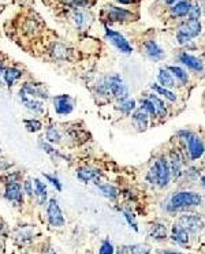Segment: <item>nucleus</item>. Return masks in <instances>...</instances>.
Returning a JSON list of instances; mask_svg holds the SVG:
<instances>
[{
	"mask_svg": "<svg viewBox=\"0 0 205 254\" xmlns=\"http://www.w3.org/2000/svg\"><path fill=\"white\" fill-rule=\"evenodd\" d=\"M158 81L159 84L161 85L163 88H173L175 85V81H174V75L170 73L168 69H160L159 70L158 74Z\"/></svg>",
	"mask_w": 205,
	"mask_h": 254,
	"instance_id": "4be33fe9",
	"label": "nucleus"
},
{
	"mask_svg": "<svg viewBox=\"0 0 205 254\" xmlns=\"http://www.w3.org/2000/svg\"><path fill=\"white\" fill-rule=\"evenodd\" d=\"M125 217H126L127 223L130 224V227H133V228H134L135 231H137V230H138V228H137V224H135L134 219H133V217H132V215H130V213H129V212H125Z\"/></svg>",
	"mask_w": 205,
	"mask_h": 254,
	"instance_id": "79ce46f5",
	"label": "nucleus"
},
{
	"mask_svg": "<svg viewBox=\"0 0 205 254\" xmlns=\"http://www.w3.org/2000/svg\"><path fill=\"white\" fill-rule=\"evenodd\" d=\"M134 14L123 7H118V6H108L107 7V19L110 22H126L133 19Z\"/></svg>",
	"mask_w": 205,
	"mask_h": 254,
	"instance_id": "9d476101",
	"label": "nucleus"
},
{
	"mask_svg": "<svg viewBox=\"0 0 205 254\" xmlns=\"http://www.w3.org/2000/svg\"><path fill=\"white\" fill-rule=\"evenodd\" d=\"M141 108L150 116L156 115V109H155V105L153 103L149 100V99H141Z\"/></svg>",
	"mask_w": 205,
	"mask_h": 254,
	"instance_id": "72a5a7b5",
	"label": "nucleus"
},
{
	"mask_svg": "<svg viewBox=\"0 0 205 254\" xmlns=\"http://www.w3.org/2000/svg\"><path fill=\"white\" fill-rule=\"evenodd\" d=\"M54 109L58 115H70L74 111V101L69 94H59L54 97Z\"/></svg>",
	"mask_w": 205,
	"mask_h": 254,
	"instance_id": "0eeeda50",
	"label": "nucleus"
},
{
	"mask_svg": "<svg viewBox=\"0 0 205 254\" xmlns=\"http://www.w3.org/2000/svg\"><path fill=\"white\" fill-rule=\"evenodd\" d=\"M170 70V73L173 74L174 77L178 78L179 81H181L182 84H188V81H189V75H188V73L185 71L181 67H178V66H170L168 67Z\"/></svg>",
	"mask_w": 205,
	"mask_h": 254,
	"instance_id": "c85d7f7f",
	"label": "nucleus"
},
{
	"mask_svg": "<svg viewBox=\"0 0 205 254\" xmlns=\"http://www.w3.org/2000/svg\"><path fill=\"white\" fill-rule=\"evenodd\" d=\"M178 1H181V0H166V4H168V6H173V4L178 3Z\"/></svg>",
	"mask_w": 205,
	"mask_h": 254,
	"instance_id": "49530a36",
	"label": "nucleus"
},
{
	"mask_svg": "<svg viewBox=\"0 0 205 254\" xmlns=\"http://www.w3.org/2000/svg\"><path fill=\"white\" fill-rule=\"evenodd\" d=\"M201 183H203V186H204V189H205V175L201 178Z\"/></svg>",
	"mask_w": 205,
	"mask_h": 254,
	"instance_id": "8fccbe9b",
	"label": "nucleus"
},
{
	"mask_svg": "<svg viewBox=\"0 0 205 254\" xmlns=\"http://www.w3.org/2000/svg\"><path fill=\"white\" fill-rule=\"evenodd\" d=\"M182 157L178 152H173L171 153V162L170 164V169H171V177L178 178L182 172Z\"/></svg>",
	"mask_w": 205,
	"mask_h": 254,
	"instance_id": "412c9836",
	"label": "nucleus"
},
{
	"mask_svg": "<svg viewBox=\"0 0 205 254\" xmlns=\"http://www.w3.org/2000/svg\"><path fill=\"white\" fill-rule=\"evenodd\" d=\"M21 90H24L28 96H30L33 99H39V100H48L49 99V94L44 89V86H41L40 84H25Z\"/></svg>",
	"mask_w": 205,
	"mask_h": 254,
	"instance_id": "4468645a",
	"label": "nucleus"
},
{
	"mask_svg": "<svg viewBox=\"0 0 205 254\" xmlns=\"http://www.w3.org/2000/svg\"><path fill=\"white\" fill-rule=\"evenodd\" d=\"M87 14H84V13H81V11H77V13L74 14V21H75V25H77L78 28H82V26L87 23Z\"/></svg>",
	"mask_w": 205,
	"mask_h": 254,
	"instance_id": "4c0bfd02",
	"label": "nucleus"
},
{
	"mask_svg": "<svg viewBox=\"0 0 205 254\" xmlns=\"http://www.w3.org/2000/svg\"><path fill=\"white\" fill-rule=\"evenodd\" d=\"M4 253V245H3V242H0V254Z\"/></svg>",
	"mask_w": 205,
	"mask_h": 254,
	"instance_id": "09e8293b",
	"label": "nucleus"
},
{
	"mask_svg": "<svg viewBox=\"0 0 205 254\" xmlns=\"http://www.w3.org/2000/svg\"><path fill=\"white\" fill-rule=\"evenodd\" d=\"M52 55H54V58L59 59V60H66V59H69L70 51L62 44H55L54 49H52Z\"/></svg>",
	"mask_w": 205,
	"mask_h": 254,
	"instance_id": "cd10ccee",
	"label": "nucleus"
},
{
	"mask_svg": "<svg viewBox=\"0 0 205 254\" xmlns=\"http://www.w3.org/2000/svg\"><path fill=\"white\" fill-rule=\"evenodd\" d=\"M148 99L153 103L155 109H156V115L160 116V118H164V116L167 115V108H166V104H164V101L160 100L156 94H149Z\"/></svg>",
	"mask_w": 205,
	"mask_h": 254,
	"instance_id": "a878e982",
	"label": "nucleus"
},
{
	"mask_svg": "<svg viewBox=\"0 0 205 254\" xmlns=\"http://www.w3.org/2000/svg\"><path fill=\"white\" fill-rule=\"evenodd\" d=\"M144 52H145V55H146L149 59L155 60V62L161 60V59L166 56L163 48L159 45L155 40H146V41L144 43Z\"/></svg>",
	"mask_w": 205,
	"mask_h": 254,
	"instance_id": "ddd939ff",
	"label": "nucleus"
},
{
	"mask_svg": "<svg viewBox=\"0 0 205 254\" xmlns=\"http://www.w3.org/2000/svg\"><path fill=\"white\" fill-rule=\"evenodd\" d=\"M97 189L100 190L104 197L110 198V200H115L119 195V190L115 186L110 185V183H97Z\"/></svg>",
	"mask_w": 205,
	"mask_h": 254,
	"instance_id": "b1692460",
	"label": "nucleus"
},
{
	"mask_svg": "<svg viewBox=\"0 0 205 254\" xmlns=\"http://www.w3.org/2000/svg\"><path fill=\"white\" fill-rule=\"evenodd\" d=\"M45 141H48L49 144L55 145V144H59L62 141V134L60 131L56 129L55 126H49L45 131Z\"/></svg>",
	"mask_w": 205,
	"mask_h": 254,
	"instance_id": "393cba45",
	"label": "nucleus"
},
{
	"mask_svg": "<svg viewBox=\"0 0 205 254\" xmlns=\"http://www.w3.org/2000/svg\"><path fill=\"white\" fill-rule=\"evenodd\" d=\"M146 179L149 180L150 183H156L159 187H166L170 183L171 169H170V164L164 157H160L156 160L155 165L150 168Z\"/></svg>",
	"mask_w": 205,
	"mask_h": 254,
	"instance_id": "7ed1b4c3",
	"label": "nucleus"
},
{
	"mask_svg": "<svg viewBox=\"0 0 205 254\" xmlns=\"http://www.w3.org/2000/svg\"><path fill=\"white\" fill-rule=\"evenodd\" d=\"M0 1H1V0H0Z\"/></svg>",
	"mask_w": 205,
	"mask_h": 254,
	"instance_id": "864d4df0",
	"label": "nucleus"
},
{
	"mask_svg": "<svg viewBox=\"0 0 205 254\" xmlns=\"http://www.w3.org/2000/svg\"><path fill=\"white\" fill-rule=\"evenodd\" d=\"M201 16V7L198 3H191V7H190L189 15L188 18H191V19H200Z\"/></svg>",
	"mask_w": 205,
	"mask_h": 254,
	"instance_id": "c9c22d12",
	"label": "nucleus"
},
{
	"mask_svg": "<svg viewBox=\"0 0 205 254\" xmlns=\"http://www.w3.org/2000/svg\"><path fill=\"white\" fill-rule=\"evenodd\" d=\"M25 127H26V130L29 131V133H37L43 129V123L37 120V119H25L24 120Z\"/></svg>",
	"mask_w": 205,
	"mask_h": 254,
	"instance_id": "473e14b6",
	"label": "nucleus"
},
{
	"mask_svg": "<svg viewBox=\"0 0 205 254\" xmlns=\"http://www.w3.org/2000/svg\"><path fill=\"white\" fill-rule=\"evenodd\" d=\"M99 254H115L114 245L111 243L110 240H104V242L102 243V246H100Z\"/></svg>",
	"mask_w": 205,
	"mask_h": 254,
	"instance_id": "e433bc0d",
	"label": "nucleus"
},
{
	"mask_svg": "<svg viewBox=\"0 0 205 254\" xmlns=\"http://www.w3.org/2000/svg\"><path fill=\"white\" fill-rule=\"evenodd\" d=\"M19 100L28 111H30L36 115H41V114L45 112L44 101L39 100V99H33L30 96H28L24 90H19Z\"/></svg>",
	"mask_w": 205,
	"mask_h": 254,
	"instance_id": "1a4fd4ad",
	"label": "nucleus"
},
{
	"mask_svg": "<svg viewBox=\"0 0 205 254\" xmlns=\"http://www.w3.org/2000/svg\"><path fill=\"white\" fill-rule=\"evenodd\" d=\"M118 109L120 112L126 114V115L132 114L135 109V100H133V99H126V100L120 101Z\"/></svg>",
	"mask_w": 205,
	"mask_h": 254,
	"instance_id": "2f4dec72",
	"label": "nucleus"
},
{
	"mask_svg": "<svg viewBox=\"0 0 205 254\" xmlns=\"http://www.w3.org/2000/svg\"><path fill=\"white\" fill-rule=\"evenodd\" d=\"M108 89H110V93L119 101H123L129 99V86L125 84V81L120 78V75H110L108 78H105L104 81Z\"/></svg>",
	"mask_w": 205,
	"mask_h": 254,
	"instance_id": "20e7f679",
	"label": "nucleus"
},
{
	"mask_svg": "<svg viewBox=\"0 0 205 254\" xmlns=\"http://www.w3.org/2000/svg\"><path fill=\"white\" fill-rule=\"evenodd\" d=\"M179 225L185 228L188 232L197 234L204 228V222L203 219L197 215H183L179 219Z\"/></svg>",
	"mask_w": 205,
	"mask_h": 254,
	"instance_id": "6e6552de",
	"label": "nucleus"
},
{
	"mask_svg": "<svg viewBox=\"0 0 205 254\" xmlns=\"http://www.w3.org/2000/svg\"><path fill=\"white\" fill-rule=\"evenodd\" d=\"M69 3L74 7H84L88 4V0H69Z\"/></svg>",
	"mask_w": 205,
	"mask_h": 254,
	"instance_id": "a19ab883",
	"label": "nucleus"
},
{
	"mask_svg": "<svg viewBox=\"0 0 205 254\" xmlns=\"http://www.w3.org/2000/svg\"><path fill=\"white\" fill-rule=\"evenodd\" d=\"M133 120H134V123L137 124V127H140L141 130H145L146 127H148V122H149V115L140 108V109H134L133 111Z\"/></svg>",
	"mask_w": 205,
	"mask_h": 254,
	"instance_id": "aec40b11",
	"label": "nucleus"
},
{
	"mask_svg": "<svg viewBox=\"0 0 205 254\" xmlns=\"http://www.w3.org/2000/svg\"><path fill=\"white\" fill-rule=\"evenodd\" d=\"M173 239L175 242H178L179 245H188L189 235H188V231L178 224V225L173 227Z\"/></svg>",
	"mask_w": 205,
	"mask_h": 254,
	"instance_id": "5701e85b",
	"label": "nucleus"
},
{
	"mask_svg": "<svg viewBox=\"0 0 205 254\" xmlns=\"http://www.w3.org/2000/svg\"><path fill=\"white\" fill-rule=\"evenodd\" d=\"M130 253L132 254H149V249L146 246H141V245H135V246H130Z\"/></svg>",
	"mask_w": 205,
	"mask_h": 254,
	"instance_id": "ea45409f",
	"label": "nucleus"
},
{
	"mask_svg": "<svg viewBox=\"0 0 205 254\" xmlns=\"http://www.w3.org/2000/svg\"><path fill=\"white\" fill-rule=\"evenodd\" d=\"M190 7H191L190 0H181L173 6H170V14L173 18H183V16L189 15Z\"/></svg>",
	"mask_w": 205,
	"mask_h": 254,
	"instance_id": "f3484780",
	"label": "nucleus"
},
{
	"mask_svg": "<svg viewBox=\"0 0 205 254\" xmlns=\"http://www.w3.org/2000/svg\"><path fill=\"white\" fill-rule=\"evenodd\" d=\"M102 177V172L100 169L93 168V167H79L77 169V178H78L81 182L88 183V182H92V180H99V178Z\"/></svg>",
	"mask_w": 205,
	"mask_h": 254,
	"instance_id": "2eb2a0df",
	"label": "nucleus"
},
{
	"mask_svg": "<svg viewBox=\"0 0 205 254\" xmlns=\"http://www.w3.org/2000/svg\"><path fill=\"white\" fill-rule=\"evenodd\" d=\"M43 254H58L55 252V250H54V249H52V247H48L47 250H45V252H44V253Z\"/></svg>",
	"mask_w": 205,
	"mask_h": 254,
	"instance_id": "a18cd8bd",
	"label": "nucleus"
},
{
	"mask_svg": "<svg viewBox=\"0 0 205 254\" xmlns=\"http://www.w3.org/2000/svg\"><path fill=\"white\" fill-rule=\"evenodd\" d=\"M3 71H4V69H3V63L0 62V84H1V75H3Z\"/></svg>",
	"mask_w": 205,
	"mask_h": 254,
	"instance_id": "de8ad7c7",
	"label": "nucleus"
},
{
	"mask_svg": "<svg viewBox=\"0 0 205 254\" xmlns=\"http://www.w3.org/2000/svg\"><path fill=\"white\" fill-rule=\"evenodd\" d=\"M203 202V197L193 192H179L174 194L167 205L168 210H181V209L198 207Z\"/></svg>",
	"mask_w": 205,
	"mask_h": 254,
	"instance_id": "f03ea898",
	"label": "nucleus"
},
{
	"mask_svg": "<svg viewBox=\"0 0 205 254\" xmlns=\"http://www.w3.org/2000/svg\"><path fill=\"white\" fill-rule=\"evenodd\" d=\"M166 254H182V253H175V252H166Z\"/></svg>",
	"mask_w": 205,
	"mask_h": 254,
	"instance_id": "3c124183",
	"label": "nucleus"
},
{
	"mask_svg": "<svg viewBox=\"0 0 205 254\" xmlns=\"http://www.w3.org/2000/svg\"><path fill=\"white\" fill-rule=\"evenodd\" d=\"M201 31H203L201 21L188 18L178 26L175 37H176V41L181 45H188V44H190L193 41V39H196V37H198L201 34Z\"/></svg>",
	"mask_w": 205,
	"mask_h": 254,
	"instance_id": "f257e3e1",
	"label": "nucleus"
},
{
	"mask_svg": "<svg viewBox=\"0 0 205 254\" xmlns=\"http://www.w3.org/2000/svg\"><path fill=\"white\" fill-rule=\"evenodd\" d=\"M186 141H188V150H189L190 159L191 160H198L205 152V145L203 142V139L191 133L189 135V138Z\"/></svg>",
	"mask_w": 205,
	"mask_h": 254,
	"instance_id": "f8f14e48",
	"label": "nucleus"
},
{
	"mask_svg": "<svg viewBox=\"0 0 205 254\" xmlns=\"http://www.w3.org/2000/svg\"><path fill=\"white\" fill-rule=\"evenodd\" d=\"M4 197L10 202H14L16 205H21L24 202V189L18 182H7L6 183V190H4Z\"/></svg>",
	"mask_w": 205,
	"mask_h": 254,
	"instance_id": "9b49d317",
	"label": "nucleus"
},
{
	"mask_svg": "<svg viewBox=\"0 0 205 254\" xmlns=\"http://www.w3.org/2000/svg\"><path fill=\"white\" fill-rule=\"evenodd\" d=\"M120 4H133L135 0H117Z\"/></svg>",
	"mask_w": 205,
	"mask_h": 254,
	"instance_id": "c03bdc74",
	"label": "nucleus"
},
{
	"mask_svg": "<svg viewBox=\"0 0 205 254\" xmlns=\"http://www.w3.org/2000/svg\"><path fill=\"white\" fill-rule=\"evenodd\" d=\"M24 75L22 70L16 69V67H8L3 71V78H4V82L8 85V86H13L15 84L16 81H19Z\"/></svg>",
	"mask_w": 205,
	"mask_h": 254,
	"instance_id": "6ab92c4d",
	"label": "nucleus"
},
{
	"mask_svg": "<svg viewBox=\"0 0 205 254\" xmlns=\"http://www.w3.org/2000/svg\"><path fill=\"white\" fill-rule=\"evenodd\" d=\"M22 189H24V193H26V195L33 197V194H34V186H33V182L30 179H26L25 180L24 185H22Z\"/></svg>",
	"mask_w": 205,
	"mask_h": 254,
	"instance_id": "58836bf2",
	"label": "nucleus"
},
{
	"mask_svg": "<svg viewBox=\"0 0 205 254\" xmlns=\"http://www.w3.org/2000/svg\"><path fill=\"white\" fill-rule=\"evenodd\" d=\"M0 152H1V148H0Z\"/></svg>",
	"mask_w": 205,
	"mask_h": 254,
	"instance_id": "603ef678",
	"label": "nucleus"
},
{
	"mask_svg": "<svg viewBox=\"0 0 205 254\" xmlns=\"http://www.w3.org/2000/svg\"><path fill=\"white\" fill-rule=\"evenodd\" d=\"M117 254H132V253H130V249H129V246H123V247H119Z\"/></svg>",
	"mask_w": 205,
	"mask_h": 254,
	"instance_id": "37998d69",
	"label": "nucleus"
},
{
	"mask_svg": "<svg viewBox=\"0 0 205 254\" xmlns=\"http://www.w3.org/2000/svg\"><path fill=\"white\" fill-rule=\"evenodd\" d=\"M33 186H34V197H36V200L39 202L40 205H44L45 202H47V197H48V190H47V185L39 179V178H36L34 180H33Z\"/></svg>",
	"mask_w": 205,
	"mask_h": 254,
	"instance_id": "a211bd4d",
	"label": "nucleus"
},
{
	"mask_svg": "<svg viewBox=\"0 0 205 254\" xmlns=\"http://www.w3.org/2000/svg\"><path fill=\"white\" fill-rule=\"evenodd\" d=\"M150 235H152V238L158 239H164L167 237V228L164 224H155L153 225V228H152V231H150Z\"/></svg>",
	"mask_w": 205,
	"mask_h": 254,
	"instance_id": "7c9ffc66",
	"label": "nucleus"
},
{
	"mask_svg": "<svg viewBox=\"0 0 205 254\" xmlns=\"http://www.w3.org/2000/svg\"><path fill=\"white\" fill-rule=\"evenodd\" d=\"M150 88H152V90H155V92L158 93V94H161L164 99L170 101H176V96H175V93H173L171 90H168L167 88H163V86H160L158 84H152L150 85Z\"/></svg>",
	"mask_w": 205,
	"mask_h": 254,
	"instance_id": "bb28decb",
	"label": "nucleus"
},
{
	"mask_svg": "<svg viewBox=\"0 0 205 254\" xmlns=\"http://www.w3.org/2000/svg\"><path fill=\"white\" fill-rule=\"evenodd\" d=\"M47 215L48 222L52 227H63L66 220H64L63 212L60 209V205L56 198H51L47 205Z\"/></svg>",
	"mask_w": 205,
	"mask_h": 254,
	"instance_id": "39448f33",
	"label": "nucleus"
},
{
	"mask_svg": "<svg viewBox=\"0 0 205 254\" xmlns=\"http://www.w3.org/2000/svg\"><path fill=\"white\" fill-rule=\"evenodd\" d=\"M39 147L45 152L47 154H49V156H52V157H59L60 156V153L56 150L55 148H54V145L52 144H49L48 141H45V139L40 138L39 139Z\"/></svg>",
	"mask_w": 205,
	"mask_h": 254,
	"instance_id": "c756f323",
	"label": "nucleus"
},
{
	"mask_svg": "<svg viewBox=\"0 0 205 254\" xmlns=\"http://www.w3.org/2000/svg\"><path fill=\"white\" fill-rule=\"evenodd\" d=\"M44 178L47 179L48 182L51 183V185L55 187L56 192H62L63 190V186H62V182L58 179L56 177H54V175H49V174H44Z\"/></svg>",
	"mask_w": 205,
	"mask_h": 254,
	"instance_id": "f704fd0d",
	"label": "nucleus"
},
{
	"mask_svg": "<svg viewBox=\"0 0 205 254\" xmlns=\"http://www.w3.org/2000/svg\"><path fill=\"white\" fill-rule=\"evenodd\" d=\"M179 62L185 64L188 69L193 70V71H203L204 70V63L201 62V59H198L197 56L190 55L188 52H181L179 54Z\"/></svg>",
	"mask_w": 205,
	"mask_h": 254,
	"instance_id": "dca6fc26",
	"label": "nucleus"
},
{
	"mask_svg": "<svg viewBox=\"0 0 205 254\" xmlns=\"http://www.w3.org/2000/svg\"><path fill=\"white\" fill-rule=\"evenodd\" d=\"M104 29H105V36H107V39L110 40L111 43L117 46L122 54L129 55L133 52V46L129 44V41L125 39L123 34H120L119 31L112 30L108 26H104Z\"/></svg>",
	"mask_w": 205,
	"mask_h": 254,
	"instance_id": "423d86ee",
	"label": "nucleus"
}]
</instances>
